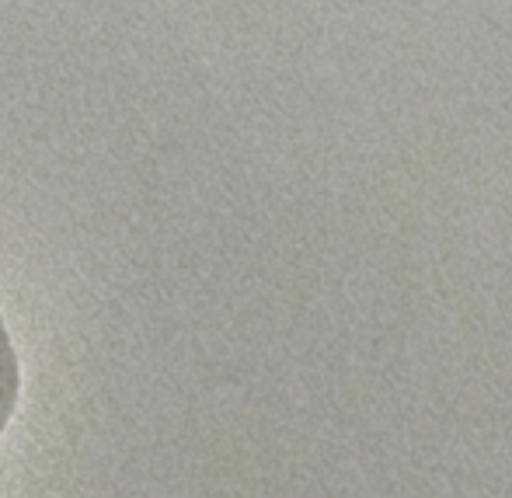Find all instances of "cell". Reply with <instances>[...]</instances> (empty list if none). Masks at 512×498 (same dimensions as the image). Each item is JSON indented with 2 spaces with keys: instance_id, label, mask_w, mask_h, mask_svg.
Segmentation results:
<instances>
[{
  "instance_id": "6da1fadb",
  "label": "cell",
  "mask_w": 512,
  "mask_h": 498,
  "mask_svg": "<svg viewBox=\"0 0 512 498\" xmlns=\"http://www.w3.org/2000/svg\"><path fill=\"white\" fill-rule=\"evenodd\" d=\"M18 387H21V370H18V352H14L11 331L0 314V436L11 425L14 408H18Z\"/></svg>"
}]
</instances>
